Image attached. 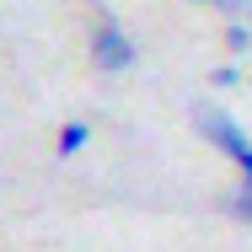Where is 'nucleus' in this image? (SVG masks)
I'll return each instance as SVG.
<instances>
[{"mask_svg": "<svg viewBox=\"0 0 252 252\" xmlns=\"http://www.w3.org/2000/svg\"><path fill=\"white\" fill-rule=\"evenodd\" d=\"M199 134H204L220 156H231V161H236L242 183H252V140H247V129H242L225 107H199Z\"/></svg>", "mask_w": 252, "mask_h": 252, "instance_id": "2", "label": "nucleus"}, {"mask_svg": "<svg viewBox=\"0 0 252 252\" xmlns=\"http://www.w3.org/2000/svg\"><path fill=\"white\" fill-rule=\"evenodd\" d=\"M86 145H92V124H86V118H70V124L59 129V140H54L59 156H81Z\"/></svg>", "mask_w": 252, "mask_h": 252, "instance_id": "3", "label": "nucleus"}, {"mask_svg": "<svg viewBox=\"0 0 252 252\" xmlns=\"http://www.w3.org/2000/svg\"><path fill=\"white\" fill-rule=\"evenodd\" d=\"M220 209H225L236 225H252V183H236V193L220 204Z\"/></svg>", "mask_w": 252, "mask_h": 252, "instance_id": "4", "label": "nucleus"}, {"mask_svg": "<svg viewBox=\"0 0 252 252\" xmlns=\"http://www.w3.org/2000/svg\"><path fill=\"white\" fill-rule=\"evenodd\" d=\"M225 49H231V54H247L252 49V22H242V16L225 22Z\"/></svg>", "mask_w": 252, "mask_h": 252, "instance_id": "5", "label": "nucleus"}, {"mask_svg": "<svg viewBox=\"0 0 252 252\" xmlns=\"http://www.w3.org/2000/svg\"><path fill=\"white\" fill-rule=\"evenodd\" d=\"M209 5H215V11H225V16H236V11H247L252 0H209Z\"/></svg>", "mask_w": 252, "mask_h": 252, "instance_id": "7", "label": "nucleus"}, {"mask_svg": "<svg viewBox=\"0 0 252 252\" xmlns=\"http://www.w3.org/2000/svg\"><path fill=\"white\" fill-rule=\"evenodd\" d=\"M86 54H92V64H97L102 75H124V70H134V38L124 32V22L113 16V11H97L92 16V32H86Z\"/></svg>", "mask_w": 252, "mask_h": 252, "instance_id": "1", "label": "nucleus"}, {"mask_svg": "<svg viewBox=\"0 0 252 252\" xmlns=\"http://www.w3.org/2000/svg\"><path fill=\"white\" fill-rule=\"evenodd\" d=\"M209 86H215V92H236V86H242V70H236V64H215V70H209Z\"/></svg>", "mask_w": 252, "mask_h": 252, "instance_id": "6", "label": "nucleus"}]
</instances>
